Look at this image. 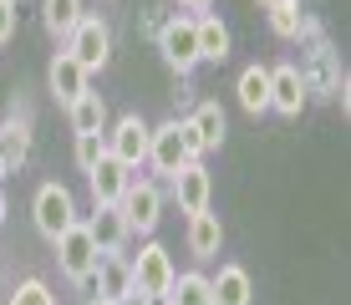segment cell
I'll return each mask as SVG.
<instances>
[{
  "label": "cell",
  "mask_w": 351,
  "mask_h": 305,
  "mask_svg": "<svg viewBox=\"0 0 351 305\" xmlns=\"http://www.w3.org/2000/svg\"><path fill=\"white\" fill-rule=\"evenodd\" d=\"M209 295H214V305H250V300H255L250 270H245V265H219V275L209 280Z\"/></svg>",
  "instance_id": "cell-14"
},
{
  "label": "cell",
  "mask_w": 351,
  "mask_h": 305,
  "mask_svg": "<svg viewBox=\"0 0 351 305\" xmlns=\"http://www.w3.org/2000/svg\"><path fill=\"white\" fill-rule=\"evenodd\" d=\"M224 107L219 102H199L193 107V117H189V132H193V143H199V153H214L224 143Z\"/></svg>",
  "instance_id": "cell-16"
},
{
  "label": "cell",
  "mask_w": 351,
  "mask_h": 305,
  "mask_svg": "<svg viewBox=\"0 0 351 305\" xmlns=\"http://www.w3.org/2000/svg\"><path fill=\"white\" fill-rule=\"evenodd\" d=\"M102 153H107V138H102V132H77V168H82V173H87Z\"/></svg>",
  "instance_id": "cell-26"
},
{
  "label": "cell",
  "mask_w": 351,
  "mask_h": 305,
  "mask_svg": "<svg viewBox=\"0 0 351 305\" xmlns=\"http://www.w3.org/2000/svg\"><path fill=\"white\" fill-rule=\"evenodd\" d=\"M82 224H87L97 254H123V244L132 239V229H128V219H123V209H117V204H97L92 219H82Z\"/></svg>",
  "instance_id": "cell-10"
},
{
  "label": "cell",
  "mask_w": 351,
  "mask_h": 305,
  "mask_svg": "<svg viewBox=\"0 0 351 305\" xmlns=\"http://www.w3.org/2000/svg\"><path fill=\"white\" fill-rule=\"evenodd\" d=\"M158 51H163V61L178 71V77H189L193 66H199V36H193V21H168V26L158 31Z\"/></svg>",
  "instance_id": "cell-9"
},
{
  "label": "cell",
  "mask_w": 351,
  "mask_h": 305,
  "mask_svg": "<svg viewBox=\"0 0 351 305\" xmlns=\"http://www.w3.org/2000/svg\"><path fill=\"white\" fill-rule=\"evenodd\" d=\"M224 249V224L219 214H189V254L193 260H214V254Z\"/></svg>",
  "instance_id": "cell-15"
},
{
  "label": "cell",
  "mask_w": 351,
  "mask_h": 305,
  "mask_svg": "<svg viewBox=\"0 0 351 305\" xmlns=\"http://www.w3.org/2000/svg\"><path fill=\"white\" fill-rule=\"evenodd\" d=\"M117 209H123V219H128L132 234H153V229H158V219H163V193H158V183L132 178L128 193L117 199Z\"/></svg>",
  "instance_id": "cell-5"
},
{
  "label": "cell",
  "mask_w": 351,
  "mask_h": 305,
  "mask_svg": "<svg viewBox=\"0 0 351 305\" xmlns=\"http://www.w3.org/2000/svg\"><path fill=\"white\" fill-rule=\"evenodd\" d=\"M102 138H107V153H112L117 163H128V168H143V163H148V138H153V127H148L138 112L117 117Z\"/></svg>",
  "instance_id": "cell-6"
},
{
  "label": "cell",
  "mask_w": 351,
  "mask_h": 305,
  "mask_svg": "<svg viewBox=\"0 0 351 305\" xmlns=\"http://www.w3.org/2000/svg\"><path fill=\"white\" fill-rule=\"evenodd\" d=\"M234 92H239L245 112H270V66H245Z\"/></svg>",
  "instance_id": "cell-20"
},
{
  "label": "cell",
  "mask_w": 351,
  "mask_h": 305,
  "mask_svg": "<svg viewBox=\"0 0 351 305\" xmlns=\"http://www.w3.org/2000/svg\"><path fill=\"white\" fill-rule=\"evenodd\" d=\"M265 10H270V31L280 36V41H295V36L306 31V16H300V0H265Z\"/></svg>",
  "instance_id": "cell-24"
},
{
  "label": "cell",
  "mask_w": 351,
  "mask_h": 305,
  "mask_svg": "<svg viewBox=\"0 0 351 305\" xmlns=\"http://www.w3.org/2000/svg\"><path fill=\"white\" fill-rule=\"evenodd\" d=\"M26 158H31V122L10 117L5 127H0V163H5V173H16Z\"/></svg>",
  "instance_id": "cell-17"
},
{
  "label": "cell",
  "mask_w": 351,
  "mask_h": 305,
  "mask_svg": "<svg viewBox=\"0 0 351 305\" xmlns=\"http://www.w3.org/2000/svg\"><path fill=\"white\" fill-rule=\"evenodd\" d=\"M184 10H209V0H178Z\"/></svg>",
  "instance_id": "cell-28"
},
{
  "label": "cell",
  "mask_w": 351,
  "mask_h": 305,
  "mask_svg": "<svg viewBox=\"0 0 351 305\" xmlns=\"http://www.w3.org/2000/svg\"><path fill=\"white\" fill-rule=\"evenodd\" d=\"M193 36H199V61H224L229 56V26L219 16H199L193 21Z\"/></svg>",
  "instance_id": "cell-21"
},
{
  "label": "cell",
  "mask_w": 351,
  "mask_h": 305,
  "mask_svg": "<svg viewBox=\"0 0 351 305\" xmlns=\"http://www.w3.org/2000/svg\"><path fill=\"white\" fill-rule=\"evenodd\" d=\"M306 97H311V82H306V71H300L295 61H280V66H270V112L300 117Z\"/></svg>",
  "instance_id": "cell-8"
},
{
  "label": "cell",
  "mask_w": 351,
  "mask_h": 305,
  "mask_svg": "<svg viewBox=\"0 0 351 305\" xmlns=\"http://www.w3.org/2000/svg\"><path fill=\"white\" fill-rule=\"evenodd\" d=\"M82 16H87L82 0H41V26L51 31V36H62V41H66V31L77 26Z\"/></svg>",
  "instance_id": "cell-23"
},
{
  "label": "cell",
  "mask_w": 351,
  "mask_h": 305,
  "mask_svg": "<svg viewBox=\"0 0 351 305\" xmlns=\"http://www.w3.org/2000/svg\"><path fill=\"white\" fill-rule=\"evenodd\" d=\"M46 82H51L56 102H62V107H71L82 92L92 87V71L82 66V61L71 56V51H56V56H51V71H46Z\"/></svg>",
  "instance_id": "cell-13"
},
{
  "label": "cell",
  "mask_w": 351,
  "mask_h": 305,
  "mask_svg": "<svg viewBox=\"0 0 351 305\" xmlns=\"http://www.w3.org/2000/svg\"><path fill=\"white\" fill-rule=\"evenodd\" d=\"M173 260H168V249L158 239H148L138 249V260L128 265V280H132V295L138 300H163L168 295V285H173Z\"/></svg>",
  "instance_id": "cell-1"
},
{
  "label": "cell",
  "mask_w": 351,
  "mask_h": 305,
  "mask_svg": "<svg viewBox=\"0 0 351 305\" xmlns=\"http://www.w3.org/2000/svg\"><path fill=\"white\" fill-rule=\"evenodd\" d=\"M0 178H5V163H0Z\"/></svg>",
  "instance_id": "cell-31"
},
{
  "label": "cell",
  "mask_w": 351,
  "mask_h": 305,
  "mask_svg": "<svg viewBox=\"0 0 351 305\" xmlns=\"http://www.w3.org/2000/svg\"><path fill=\"white\" fill-rule=\"evenodd\" d=\"M66 51L82 61L87 71H102L107 56H112V26L102 16H82L77 26L66 31Z\"/></svg>",
  "instance_id": "cell-3"
},
{
  "label": "cell",
  "mask_w": 351,
  "mask_h": 305,
  "mask_svg": "<svg viewBox=\"0 0 351 305\" xmlns=\"http://www.w3.org/2000/svg\"><path fill=\"white\" fill-rule=\"evenodd\" d=\"M173 199H178V209H184V214H204V209H209L214 183H209V168H204L199 158L173 173Z\"/></svg>",
  "instance_id": "cell-12"
},
{
  "label": "cell",
  "mask_w": 351,
  "mask_h": 305,
  "mask_svg": "<svg viewBox=\"0 0 351 305\" xmlns=\"http://www.w3.org/2000/svg\"><path fill=\"white\" fill-rule=\"evenodd\" d=\"M66 117H71V132H107V102H102V92H82L77 102L66 107Z\"/></svg>",
  "instance_id": "cell-19"
},
{
  "label": "cell",
  "mask_w": 351,
  "mask_h": 305,
  "mask_svg": "<svg viewBox=\"0 0 351 305\" xmlns=\"http://www.w3.org/2000/svg\"><path fill=\"white\" fill-rule=\"evenodd\" d=\"M10 305H56V295H51V285L46 280H21L16 285V295H10Z\"/></svg>",
  "instance_id": "cell-25"
},
{
  "label": "cell",
  "mask_w": 351,
  "mask_h": 305,
  "mask_svg": "<svg viewBox=\"0 0 351 305\" xmlns=\"http://www.w3.org/2000/svg\"><path fill=\"white\" fill-rule=\"evenodd\" d=\"M92 305H123V300H107V295H92Z\"/></svg>",
  "instance_id": "cell-29"
},
{
  "label": "cell",
  "mask_w": 351,
  "mask_h": 305,
  "mask_svg": "<svg viewBox=\"0 0 351 305\" xmlns=\"http://www.w3.org/2000/svg\"><path fill=\"white\" fill-rule=\"evenodd\" d=\"M148 163L158 168V173L173 178L184 163H193V148H189V127L184 122H163V127H153L148 138Z\"/></svg>",
  "instance_id": "cell-7"
},
{
  "label": "cell",
  "mask_w": 351,
  "mask_h": 305,
  "mask_svg": "<svg viewBox=\"0 0 351 305\" xmlns=\"http://www.w3.org/2000/svg\"><path fill=\"white\" fill-rule=\"evenodd\" d=\"M0 224H5V193H0Z\"/></svg>",
  "instance_id": "cell-30"
},
{
  "label": "cell",
  "mask_w": 351,
  "mask_h": 305,
  "mask_svg": "<svg viewBox=\"0 0 351 305\" xmlns=\"http://www.w3.org/2000/svg\"><path fill=\"white\" fill-rule=\"evenodd\" d=\"M260 5H265V0H260Z\"/></svg>",
  "instance_id": "cell-32"
},
{
  "label": "cell",
  "mask_w": 351,
  "mask_h": 305,
  "mask_svg": "<svg viewBox=\"0 0 351 305\" xmlns=\"http://www.w3.org/2000/svg\"><path fill=\"white\" fill-rule=\"evenodd\" d=\"M163 305H214V295H209V275H199V270L173 275V285H168Z\"/></svg>",
  "instance_id": "cell-22"
},
{
  "label": "cell",
  "mask_w": 351,
  "mask_h": 305,
  "mask_svg": "<svg viewBox=\"0 0 351 305\" xmlns=\"http://www.w3.org/2000/svg\"><path fill=\"white\" fill-rule=\"evenodd\" d=\"M31 219H36V229H41V239H56V234H66L82 214H77V199H71L66 183H41L36 199H31Z\"/></svg>",
  "instance_id": "cell-2"
},
{
  "label": "cell",
  "mask_w": 351,
  "mask_h": 305,
  "mask_svg": "<svg viewBox=\"0 0 351 305\" xmlns=\"http://www.w3.org/2000/svg\"><path fill=\"white\" fill-rule=\"evenodd\" d=\"M16 36V0H0V46Z\"/></svg>",
  "instance_id": "cell-27"
},
{
  "label": "cell",
  "mask_w": 351,
  "mask_h": 305,
  "mask_svg": "<svg viewBox=\"0 0 351 305\" xmlns=\"http://www.w3.org/2000/svg\"><path fill=\"white\" fill-rule=\"evenodd\" d=\"M138 178V168H128V163H117L112 153H102L97 163L87 168V183H92V199L97 204H117L128 193V183Z\"/></svg>",
  "instance_id": "cell-11"
},
{
  "label": "cell",
  "mask_w": 351,
  "mask_h": 305,
  "mask_svg": "<svg viewBox=\"0 0 351 305\" xmlns=\"http://www.w3.org/2000/svg\"><path fill=\"white\" fill-rule=\"evenodd\" d=\"M97 295H107V300H128L132 295V280H128V260H123V254H102V260H97Z\"/></svg>",
  "instance_id": "cell-18"
},
{
  "label": "cell",
  "mask_w": 351,
  "mask_h": 305,
  "mask_svg": "<svg viewBox=\"0 0 351 305\" xmlns=\"http://www.w3.org/2000/svg\"><path fill=\"white\" fill-rule=\"evenodd\" d=\"M51 244H56V265H62V275L71 280V285L92 280V270H97V260H102V254H97V244H92V234H87V224H82V219L66 229V234H56Z\"/></svg>",
  "instance_id": "cell-4"
}]
</instances>
